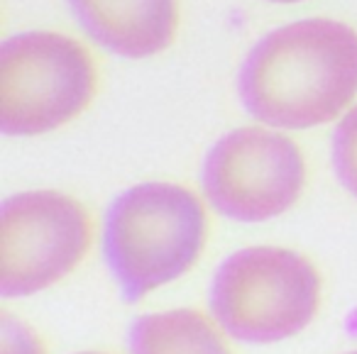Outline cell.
I'll use <instances>...</instances> for the list:
<instances>
[{
  "label": "cell",
  "mask_w": 357,
  "mask_h": 354,
  "mask_svg": "<svg viewBox=\"0 0 357 354\" xmlns=\"http://www.w3.org/2000/svg\"><path fill=\"white\" fill-rule=\"evenodd\" d=\"M238 88L248 113L272 128L328 123L357 95V32L335 20L279 27L252 47Z\"/></svg>",
  "instance_id": "cell-1"
},
{
  "label": "cell",
  "mask_w": 357,
  "mask_h": 354,
  "mask_svg": "<svg viewBox=\"0 0 357 354\" xmlns=\"http://www.w3.org/2000/svg\"><path fill=\"white\" fill-rule=\"evenodd\" d=\"M204 242V206L184 186L139 183L120 193L105 215V261L128 303L186 274Z\"/></svg>",
  "instance_id": "cell-2"
},
{
  "label": "cell",
  "mask_w": 357,
  "mask_h": 354,
  "mask_svg": "<svg viewBox=\"0 0 357 354\" xmlns=\"http://www.w3.org/2000/svg\"><path fill=\"white\" fill-rule=\"evenodd\" d=\"M318 291L316 269L301 254L282 247H250L218 266L208 305L230 337L267 344L311 323Z\"/></svg>",
  "instance_id": "cell-3"
},
{
  "label": "cell",
  "mask_w": 357,
  "mask_h": 354,
  "mask_svg": "<svg viewBox=\"0 0 357 354\" xmlns=\"http://www.w3.org/2000/svg\"><path fill=\"white\" fill-rule=\"evenodd\" d=\"M93 64L79 42L56 32H25L0 47V130L42 134L86 108Z\"/></svg>",
  "instance_id": "cell-4"
},
{
  "label": "cell",
  "mask_w": 357,
  "mask_h": 354,
  "mask_svg": "<svg viewBox=\"0 0 357 354\" xmlns=\"http://www.w3.org/2000/svg\"><path fill=\"white\" fill-rule=\"evenodd\" d=\"M89 215L56 191L17 193L0 206V293L30 295L66 276L89 249Z\"/></svg>",
  "instance_id": "cell-5"
},
{
  "label": "cell",
  "mask_w": 357,
  "mask_h": 354,
  "mask_svg": "<svg viewBox=\"0 0 357 354\" xmlns=\"http://www.w3.org/2000/svg\"><path fill=\"white\" fill-rule=\"evenodd\" d=\"M303 176L301 152L291 139L269 130L240 128L206 157L204 191L220 215L264 222L296 203Z\"/></svg>",
  "instance_id": "cell-6"
},
{
  "label": "cell",
  "mask_w": 357,
  "mask_h": 354,
  "mask_svg": "<svg viewBox=\"0 0 357 354\" xmlns=\"http://www.w3.org/2000/svg\"><path fill=\"white\" fill-rule=\"evenodd\" d=\"M69 6L91 40L130 59L167 49L176 30L174 0H69Z\"/></svg>",
  "instance_id": "cell-7"
},
{
  "label": "cell",
  "mask_w": 357,
  "mask_h": 354,
  "mask_svg": "<svg viewBox=\"0 0 357 354\" xmlns=\"http://www.w3.org/2000/svg\"><path fill=\"white\" fill-rule=\"evenodd\" d=\"M132 354H230L220 334L196 310L142 315L130 328Z\"/></svg>",
  "instance_id": "cell-8"
},
{
  "label": "cell",
  "mask_w": 357,
  "mask_h": 354,
  "mask_svg": "<svg viewBox=\"0 0 357 354\" xmlns=\"http://www.w3.org/2000/svg\"><path fill=\"white\" fill-rule=\"evenodd\" d=\"M333 169L342 186L357 198V105L340 120L333 134Z\"/></svg>",
  "instance_id": "cell-9"
},
{
  "label": "cell",
  "mask_w": 357,
  "mask_h": 354,
  "mask_svg": "<svg viewBox=\"0 0 357 354\" xmlns=\"http://www.w3.org/2000/svg\"><path fill=\"white\" fill-rule=\"evenodd\" d=\"M274 3H298V0H274Z\"/></svg>",
  "instance_id": "cell-10"
},
{
  "label": "cell",
  "mask_w": 357,
  "mask_h": 354,
  "mask_svg": "<svg viewBox=\"0 0 357 354\" xmlns=\"http://www.w3.org/2000/svg\"><path fill=\"white\" fill-rule=\"evenodd\" d=\"M84 354H98V352H84Z\"/></svg>",
  "instance_id": "cell-11"
},
{
  "label": "cell",
  "mask_w": 357,
  "mask_h": 354,
  "mask_svg": "<svg viewBox=\"0 0 357 354\" xmlns=\"http://www.w3.org/2000/svg\"><path fill=\"white\" fill-rule=\"evenodd\" d=\"M350 354H357V352H350Z\"/></svg>",
  "instance_id": "cell-12"
}]
</instances>
